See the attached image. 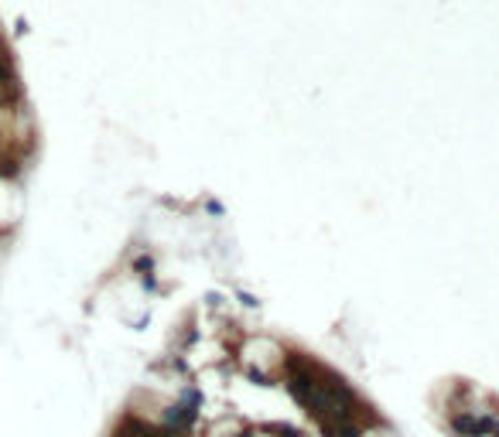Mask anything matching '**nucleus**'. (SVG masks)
<instances>
[{"label": "nucleus", "instance_id": "f257e3e1", "mask_svg": "<svg viewBox=\"0 0 499 437\" xmlns=\"http://www.w3.org/2000/svg\"><path fill=\"white\" fill-rule=\"evenodd\" d=\"M284 390L291 393V400L308 414V420H315V427L321 431V437L335 434L339 427L359 420L370 403L325 362L304 355V352H291L288 365L281 372Z\"/></svg>", "mask_w": 499, "mask_h": 437}, {"label": "nucleus", "instance_id": "f03ea898", "mask_svg": "<svg viewBox=\"0 0 499 437\" xmlns=\"http://www.w3.org/2000/svg\"><path fill=\"white\" fill-rule=\"evenodd\" d=\"M288 355L291 352L284 349L277 339H270V335H250L240 349H236V362L250 372V376H257V379H281V372H284V365H288Z\"/></svg>", "mask_w": 499, "mask_h": 437}]
</instances>
